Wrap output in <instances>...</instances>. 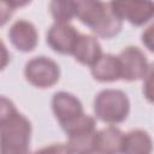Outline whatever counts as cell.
<instances>
[{
    "instance_id": "obj_1",
    "label": "cell",
    "mask_w": 154,
    "mask_h": 154,
    "mask_svg": "<svg viewBox=\"0 0 154 154\" xmlns=\"http://www.w3.org/2000/svg\"><path fill=\"white\" fill-rule=\"evenodd\" d=\"M76 18L91 31L102 38H112L117 36L123 26V22L112 12L108 4L102 1L83 0L75 1Z\"/></svg>"
},
{
    "instance_id": "obj_2",
    "label": "cell",
    "mask_w": 154,
    "mask_h": 154,
    "mask_svg": "<svg viewBox=\"0 0 154 154\" xmlns=\"http://www.w3.org/2000/svg\"><path fill=\"white\" fill-rule=\"evenodd\" d=\"M31 123L19 112L0 124V154H30Z\"/></svg>"
},
{
    "instance_id": "obj_3",
    "label": "cell",
    "mask_w": 154,
    "mask_h": 154,
    "mask_svg": "<svg viewBox=\"0 0 154 154\" xmlns=\"http://www.w3.org/2000/svg\"><path fill=\"white\" fill-rule=\"evenodd\" d=\"M130 112L128 95L119 89H103L94 100L95 117L109 125L123 123Z\"/></svg>"
},
{
    "instance_id": "obj_4",
    "label": "cell",
    "mask_w": 154,
    "mask_h": 154,
    "mask_svg": "<svg viewBox=\"0 0 154 154\" xmlns=\"http://www.w3.org/2000/svg\"><path fill=\"white\" fill-rule=\"evenodd\" d=\"M61 129L66 134V146L72 154H95L97 129L94 117L84 113Z\"/></svg>"
},
{
    "instance_id": "obj_5",
    "label": "cell",
    "mask_w": 154,
    "mask_h": 154,
    "mask_svg": "<svg viewBox=\"0 0 154 154\" xmlns=\"http://www.w3.org/2000/svg\"><path fill=\"white\" fill-rule=\"evenodd\" d=\"M24 76L31 85L46 89L58 83L60 78V67L48 57H35L25 64Z\"/></svg>"
},
{
    "instance_id": "obj_6",
    "label": "cell",
    "mask_w": 154,
    "mask_h": 154,
    "mask_svg": "<svg viewBox=\"0 0 154 154\" xmlns=\"http://www.w3.org/2000/svg\"><path fill=\"white\" fill-rule=\"evenodd\" d=\"M120 65V75L124 81L135 82L143 79L152 70V65L144 52L135 46H128L117 55Z\"/></svg>"
},
{
    "instance_id": "obj_7",
    "label": "cell",
    "mask_w": 154,
    "mask_h": 154,
    "mask_svg": "<svg viewBox=\"0 0 154 154\" xmlns=\"http://www.w3.org/2000/svg\"><path fill=\"white\" fill-rule=\"evenodd\" d=\"M108 5L122 22L128 20L135 26L144 25L154 14V4L150 1H112Z\"/></svg>"
},
{
    "instance_id": "obj_8",
    "label": "cell",
    "mask_w": 154,
    "mask_h": 154,
    "mask_svg": "<svg viewBox=\"0 0 154 154\" xmlns=\"http://www.w3.org/2000/svg\"><path fill=\"white\" fill-rule=\"evenodd\" d=\"M81 32L70 23H54L46 34L47 45L57 53L71 55Z\"/></svg>"
},
{
    "instance_id": "obj_9",
    "label": "cell",
    "mask_w": 154,
    "mask_h": 154,
    "mask_svg": "<svg viewBox=\"0 0 154 154\" xmlns=\"http://www.w3.org/2000/svg\"><path fill=\"white\" fill-rule=\"evenodd\" d=\"M52 111L59 122L60 126H64L82 114H84L83 105L71 93L67 91H58L52 97Z\"/></svg>"
},
{
    "instance_id": "obj_10",
    "label": "cell",
    "mask_w": 154,
    "mask_h": 154,
    "mask_svg": "<svg viewBox=\"0 0 154 154\" xmlns=\"http://www.w3.org/2000/svg\"><path fill=\"white\" fill-rule=\"evenodd\" d=\"M7 35L12 46L23 53L34 51L38 43V32L35 25L26 19L16 20L8 29Z\"/></svg>"
},
{
    "instance_id": "obj_11",
    "label": "cell",
    "mask_w": 154,
    "mask_h": 154,
    "mask_svg": "<svg viewBox=\"0 0 154 154\" xmlns=\"http://www.w3.org/2000/svg\"><path fill=\"white\" fill-rule=\"evenodd\" d=\"M102 48L99 40L89 34H81L72 52V57L82 65L91 67L102 55Z\"/></svg>"
},
{
    "instance_id": "obj_12",
    "label": "cell",
    "mask_w": 154,
    "mask_h": 154,
    "mask_svg": "<svg viewBox=\"0 0 154 154\" xmlns=\"http://www.w3.org/2000/svg\"><path fill=\"white\" fill-rule=\"evenodd\" d=\"M123 137L124 132L114 125L97 130L95 154H120Z\"/></svg>"
},
{
    "instance_id": "obj_13",
    "label": "cell",
    "mask_w": 154,
    "mask_h": 154,
    "mask_svg": "<svg viewBox=\"0 0 154 154\" xmlns=\"http://www.w3.org/2000/svg\"><path fill=\"white\" fill-rule=\"evenodd\" d=\"M90 72L93 78L99 82H117L122 78L118 57L109 53L102 54L90 67Z\"/></svg>"
},
{
    "instance_id": "obj_14",
    "label": "cell",
    "mask_w": 154,
    "mask_h": 154,
    "mask_svg": "<svg viewBox=\"0 0 154 154\" xmlns=\"http://www.w3.org/2000/svg\"><path fill=\"white\" fill-rule=\"evenodd\" d=\"M153 140L150 135L141 129L124 134L120 154H152Z\"/></svg>"
},
{
    "instance_id": "obj_15",
    "label": "cell",
    "mask_w": 154,
    "mask_h": 154,
    "mask_svg": "<svg viewBox=\"0 0 154 154\" xmlns=\"http://www.w3.org/2000/svg\"><path fill=\"white\" fill-rule=\"evenodd\" d=\"M49 12L54 19V23H70L73 18H76L75 1H51Z\"/></svg>"
},
{
    "instance_id": "obj_16",
    "label": "cell",
    "mask_w": 154,
    "mask_h": 154,
    "mask_svg": "<svg viewBox=\"0 0 154 154\" xmlns=\"http://www.w3.org/2000/svg\"><path fill=\"white\" fill-rule=\"evenodd\" d=\"M28 2H18V1H4L0 0V26H4L14 13L18 6H24Z\"/></svg>"
},
{
    "instance_id": "obj_17",
    "label": "cell",
    "mask_w": 154,
    "mask_h": 154,
    "mask_svg": "<svg viewBox=\"0 0 154 154\" xmlns=\"http://www.w3.org/2000/svg\"><path fill=\"white\" fill-rule=\"evenodd\" d=\"M16 112H18V111H17L14 103L6 96L0 95V124L4 123L5 120H7L10 117H12Z\"/></svg>"
},
{
    "instance_id": "obj_18",
    "label": "cell",
    "mask_w": 154,
    "mask_h": 154,
    "mask_svg": "<svg viewBox=\"0 0 154 154\" xmlns=\"http://www.w3.org/2000/svg\"><path fill=\"white\" fill-rule=\"evenodd\" d=\"M30 154H72V153L66 146V143H53L49 146H45L40 149H36Z\"/></svg>"
},
{
    "instance_id": "obj_19",
    "label": "cell",
    "mask_w": 154,
    "mask_h": 154,
    "mask_svg": "<svg viewBox=\"0 0 154 154\" xmlns=\"http://www.w3.org/2000/svg\"><path fill=\"white\" fill-rule=\"evenodd\" d=\"M153 70H150L149 72H148V75L143 78V81H144V83H143V94H144V96L148 99V101L149 102H152V96H153V93H152V81H153Z\"/></svg>"
},
{
    "instance_id": "obj_20",
    "label": "cell",
    "mask_w": 154,
    "mask_h": 154,
    "mask_svg": "<svg viewBox=\"0 0 154 154\" xmlns=\"http://www.w3.org/2000/svg\"><path fill=\"white\" fill-rule=\"evenodd\" d=\"M153 25H150V26H148L144 31H143V34H142V42H143V45L150 51V52H153L154 51V46H153Z\"/></svg>"
},
{
    "instance_id": "obj_21",
    "label": "cell",
    "mask_w": 154,
    "mask_h": 154,
    "mask_svg": "<svg viewBox=\"0 0 154 154\" xmlns=\"http://www.w3.org/2000/svg\"><path fill=\"white\" fill-rule=\"evenodd\" d=\"M10 63V52L5 43L0 40V71H2Z\"/></svg>"
}]
</instances>
